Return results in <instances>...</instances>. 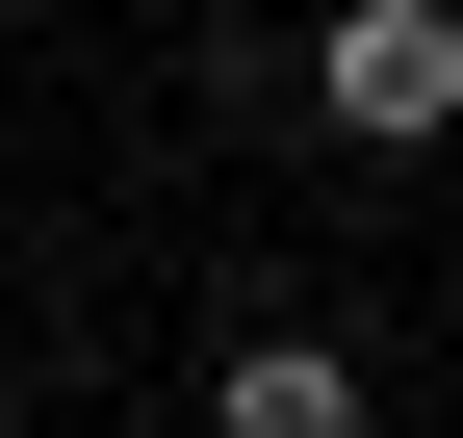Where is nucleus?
Instances as JSON below:
<instances>
[{
    "instance_id": "obj_1",
    "label": "nucleus",
    "mask_w": 463,
    "mask_h": 438,
    "mask_svg": "<svg viewBox=\"0 0 463 438\" xmlns=\"http://www.w3.org/2000/svg\"><path fill=\"white\" fill-rule=\"evenodd\" d=\"M309 103L361 155H438L463 129V0H335V26H309Z\"/></svg>"
},
{
    "instance_id": "obj_2",
    "label": "nucleus",
    "mask_w": 463,
    "mask_h": 438,
    "mask_svg": "<svg viewBox=\"0 0 463 438\" xmlns=\"http://www.w3.org/2000/svg\"><path fill=\"white\" fill-rule=\"evenodd\" d=\"M206 438H361V361L335 336H232L206 361Z\"/></svg>"
}]
</instances>
